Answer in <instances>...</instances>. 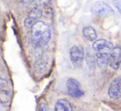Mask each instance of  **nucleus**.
Segmentation results:
<instances>
[{
	"label": "nucleus",
	"mask_w": 121,
	"mask_h": 111,
	"mask_svg": "<svg viewBox=\"0 0 121 111\" xmlns=\"http://www.w3.org/2000/svg\"><path fill=\"white\" fill-rule=\"evenodd\" d=\"M51 37V30L43 21H37L31 27V42L37 57L42 54V50L48 44Z\"/></svg>",
	"instance_id": "obj_1"
},
{
	"label": "nucleus",
	"mask_w": 121,
	"mask_h": 111,
	"mask_svg": "<svg viewBox=\"0 0 121 111\" xmlns=\"http://www.w3.org/2000/svg\"><path fill=\"white\" fill-rule=\"evenodd\" d=\"M92 13L100 18H106L114 15V10L104 1H96L92 6Z\"/></svg>",
	"instance_id": "obj_2"
},
{
	"label": "nucleus",
	"mask_w": 121,
	"mask_h": 111,
	"mask_svg": "<svg viewBox=\"0 0 121 111\" xmlns=\"http://www.w3.org/2000/svg\"><path fill=\"white\" fill-rule=\"evenodd\" d=\"M69 58L72 65L75 68L80 67L84 58L83 48L79 45L72 46L69 49Z\"/></svg>",
	"instance_id": "obj_3"
},
{
	"label": "nucleus",
	"mask_w": 121,
	"mask_h": 111,
	"mask_svg": "<svg viewBox=\"0 0 121 111\" xmlns=\"http://www.w3.org/2000/svg\"><path fill=\"white\" fill-rule=\"evenodd\" d=\"M67 94L73 98H79L84 96V92L81 88L80 83L74 78H69L67 80Z\"/></svg>",
	"instance_id": "obj_4"
},
{
	"label": "nucleus",
	"mask_w": 121,
	"mask_h": 111,
	"mask_svg": "<svg viewBox=\"0 0 121 111\" xmlns=\"http://www.w3.org/2000/svg\"><path fill=\"white\" fill-rule=\"evenodd\" d=\"M42 10L38 7H33L31 11L28 13L27 18L24 20V26L26 28H31L35 23L42 17Z\"/></svg>",
	"instance_id": "obj_5"
},
{
	"label": "nucleus",
	"mask_w": 121,
	"mask_h": 111,
	"mask_svg": "<svg viewBox=\"0 0 121 111\" xmlns=\"http://www.w3.org/2000/svg\"><path fill=\"white\" fill-rule=\"evenodd\" d=\"M121 48L116 46L111 51L110 55L108 56V65L111 68L116 70L120 68L121 65Z\"/></svg>",
	"instance_id": "obj_6"
},
{
	"label": "nucleus",
	"mask_w": 121,
	"mask_h": 111,
	"mask_svg": "<svg viewBox=\"0 0 121 111\" xmlns=\"http://www.w3.org/2000/svg\"><path fill=\"white\" fill-rule=\"evenodd\" d=\"M108 96L113 99H118L121 97V77H118L113 79L108 87Z\"/></svg>",
	"instance_id": "obj_7"
},
{
	"label": "nucleus",
	"mask_w": 121,
	"mask_h": 111,
	"mask_svg": "<svg viewBox=\"0 0 121 111\" xmlns=\"http://www.w3.org/2000/svg\"><path fill=\"white\" fill-rule=\"evenodd\" d=\"M92 46L96 51L100 53H107L111 51L113 48V44L106 39L96 40L94 42Z\"/></svg>",
	"instance_id": "obj_8"
},
{
	"label": "nucleus",
	"mask_w": 121,
	"mask_h": 111,
	"mask_svg": "<svg viewBox=\"0 0 121 111\" xmlns=\"http://www.w3.org/2000/svg\"><path fill=\"white\" fill-rule=\"evenodd\" d=\"M48 63V56L45 54H42L37 57L36 61L34 63V70L36 73L41 74L47 68Z\"/></svg>",
	"instance_id": "obj_9"
},
{
	"label": "nucleus",
	"mask_w": 121,
	"mask_h": 111,
	"mask_svg": "<svg viewBox=\"0 0 121 111\" xmlns=\"http://www.w3.org/2000/svg\"><path fill=\"white\" fill-rule=\"evenodd\" d=\"M96 63L101 69H106L108 65V54L97 52L96 54Z\"/></svg>",
	"instance_id": "obj_10"
},
{
	"label": "nucleus",
	"mask_w": 121,
	"mask_h": 111,
	"mask_svg": "<svg viewBox=\"0 0 121 111\" xmlns=\"http://www.w3.org/2000/svg\"><path fill=\"white\" fill-rule=\"evenodd\" d=\"M83 35L89 41L93 42L95 41L97 38V33L94 27L91 26H86L83 28L82 30Z\"/></svg>",
	"instance_id": "obj_11"
},
{
	"label": "nucleus",
	"mask_w": 121,
	"mask_h": 111,
	"mask_svg": "<svg viewBox=\"0 0 121 111\" xmlns=\"http://www.w3.org/2000/svg\"><path fill=\"white\" fill-rule=\"evenodd\" d=\"M55 111H72V108L68 101L60 99L55 104Z\"/></svg>",
	"instance_id": "obj_12"
},
{
	"label": "nucleus",
	"mask_w": 121,
	"mask_h": 111,
	"mask_svg": "<svg viewBox=\"0 0 121 111\" xmlns=\"http://www.w3.org/2000/svg\"><path fill=\"white\" fill-rule=\"evenodd\" d=\"M86 61L91 70H94L96 66V58L95 56L90 52L88 51L86 55Z\"/></svg>",
	"instance_id": "obj_13"
},
{
	"label": "nucleus",
	"mask_w": 121,
	"mask_h": 111,
	"mask_svg": "<svg viewBox=\"0 0 121 111\" xmlns=\"http://www.w3.org/2000/svg\"><path fill=\"white\" fill-rule=\"evenodd\" d=\"M52 0H32L30 3L33 7H46L48 6Z\"/></svg>",
	"instance_id": "obj_14"
},
{
	"label": "nucleus",
	"mask_w": 121,
	"mask_h": 111,
	"mask_svg": "<svg viewBox=\"0 0 121 111\" xmlns=\"http://www.w3.org/2000/svg\"><path fill=\"white\" fill-rule=\"evenodd\" d=\"M9 99L10 96L9 92L4 89H0V101L3 103H6L9 101Z\"/></svg>",
	"instance_id": "obj_15"
},
{
	"label": "nucleus",
	"mask_w": 121,
	"mask_h": 111,
	"mask_svg": "<svg viewBox=\"0 0 121 111\" xmlns=\"http://www.w3.org/2000/svg\"><path fill=\"white\" fill-rule=\"evenodd\" d=\"M7 84H8L7 81L4 78L0 77V89H4L7 86Z\"/></svg>",
	"instance_id": "obj_16"
},
{
	"label": "nucleus",
	"mask_w": 121,
	"mask_h": 111,
	"mask_svg": "<svg viewBox=\"0 0 121 111\" xmlns=\"http://www.w3.org/2000/svg\"><path fill=\"white\" fill-rule=\"evenodd\" d=\"M47 111V104L45 102H41L38 107V111Z\"/></svg>",
	"instance_id": "obj_17"
},
{
	"label": "nucleus",
	"mask_w": 121,
	"mask_h": 111,
	"mask_svg": "<svg viewBox=\"0 0 121 111\" xmlns=\"http://www.w3.org/2000/svg\"><path fill=\"white\" fill-rule=\"evenodd\" d=\"M113 5L117 8V9L118 10V11L121 13V0H113Z\"/></svg>",
	"instance_id": "obj_18"
},
{
	"label": "nucleus",
	"mask_w": 121,
	"mask_h": 111,
	"mask_svg": "<svg viewBox=\"0 0 121 111\" xmlns=\"http://www.w3.org/2000/svg\"><path fill=\"white\" fill-rule=\"evenodd\" d=\"M0 111H7L6 107L2 102L0 101Z\"/></svg>",
	"instance_id": "obj_19"
},
{
	"label": "nucleus",
	"mask_w": 121,
	"mask_h": 111,
	"mask_svg": "<svg viewBox=\"0 0 121 111\" xmlns=\"http://www.w3.org/2000/svg\"><path fill=\"white\" fill-rule=\"evenodd\" d=\"M27 1H28V2H29V3H30V1H32V0H27Z\"/></svg>",
	"instance_id": "obj_20"
},
{
	"label": "nucleus",
	"mask_w": 121,
	"mask_h": 111,
	"mask_svg": "<svg viewBox=\"0 0 121 111\" xmlns=\"http://www.w3.org/2000/svg\"></svg>",
	"instance_id": "obj_21"
}]
</instances>
